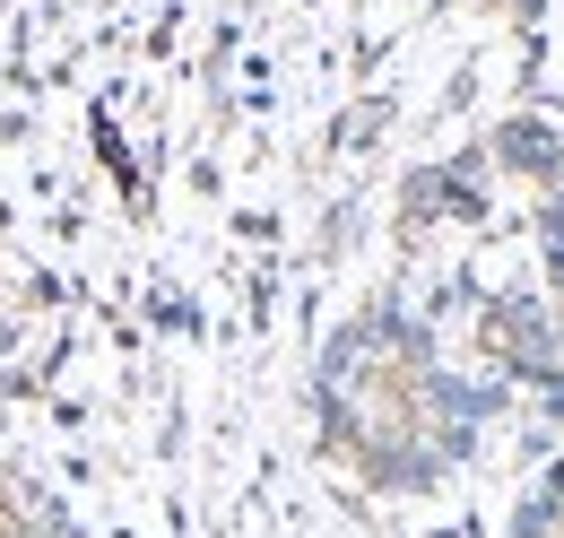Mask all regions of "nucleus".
<instances>
[{"label": "nucleus", "instance_id": "f257e3e1", "mask_svg": "<svg viewBox=\"0 0 564 538\" xmlns=\"http://www.w3.org/2000/svg\"><path fill=\"white\" fill-rule=\"evenodd\" d=\"M503 157H521V174H547V183H564V131L512 122V131H503Z\"/></svg>", "mask_w": 564, "mask_h": 538}, {"label": "nucleus", "instance_id": "f03ea898", "mask_svg": "<svg viewBox=\"0 0 564 538\" xmlns=\"http://www.w3.org/2000/svg\"><path fill=\"white\" fill-rule=\"evenodd\" d=\"M547 261H556V287H564V217H556V235H547Z\"/></svg>", "mask_w": 564, "mask_h": 538}]
</instances>
